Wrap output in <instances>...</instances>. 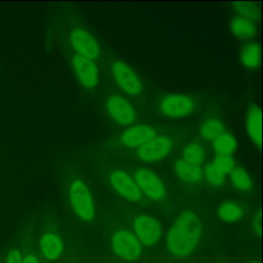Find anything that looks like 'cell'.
<instances>
[{"instance_id":"cell-21","label":"cell","mask_w":263,"mask_h":263,"mask_svg":"<svg viewBox=\"0 0 263 263\" xmlns=\"http://www.w3.org/2000/svg\"><path fill=\"white\" fill-rule=\"evenodd\" d=\"M230 174L232 185L239 191H250L253 188V181L250 174L241 166H234Z\"/></svg>"},{"instance_id":"cell-27","label":"cell","mask_w":263,"mask_h":263,"mask_svg":"<svg viewBox=\"0 0 263 263\" xmlns=\"http://www.w3.org/2000/svg\"><path fill=\"white\" fill-rule=\"evenodd\" d=\"M22 262H23V257L18 250L13 249L8 253L6 258V263H22Z\"/></svg>"},{"instance_id":"cell-20","label":"cell","mask_w":263,"mask_h":263,"mask_svg":"<svg viewBox=\"0 0 263 263\" xmlns=\"http://www.w3.org/2000/svg\"><path fill=\"white\" fill-rule=\"evenodd\" d=\"M213 147L218 155H231L237 147V142L230 133H223L213 141Z\"/></svg>"},{"instance_id":"cell-11","label":"cell","mask_w":263,"mask_h":263,"mask_svg":"<svg viewBox=\"0 0 263 263\" xmlns=\"http://www.w3.org/2000/svg\"><path fill=\"white\" fill-rule=\"evenodd\" d=\"M134 229L138 235L139 241L146 246L155 245L161 234L159 223L152 217L147 215H140L134 220Z\"/></svg>"},{"instance_id":"cell-6","label":"cell","mask_w":263,"mask_h":263,"mask_svg":"<svg viewBox=\"0 0 263 263\" xmlns=\"http://www.w3.org/2000/svg\"><path fill=\"white\" fill-rule=\"evenodd\" d=\"M114 253L124 260H136L141 254V243L137 236L127 230H118L112 236Z\"/></svg>"},{"instance_id":"cell-8","label":"cell","mask_w":263,"mask_h":263,"mask_svg":"<svg viewBox=\"0 0 263 263\" xmlns=\"http://www.w3.org/2000/svg\"><path fill=\"white\" fill-rule=\"evenodd\" d=\"M106 108L114 121L128 125L136 120V110L133 105L120 95H112L106 101Z\"/></svg>"},{"instance_id":"cell-10","label":"cell","mask_w":263,"mask_h":263,"mask_svg":"<svg viewBox=\"0 0 263 263\" xmlns=\"http://www.w3.org/2000/svg\"><path fill=\"white\" fill-rule=\"evenodd\" d=\"M72 66L79 82L86 88H95L99 84V70L93 61L75 53Z\"/></svg>"},{"instance_id":"cell-14","label":"cell","mask_w":263,"mask_h":263,"mask_svg":"<svg viewBox=\"0 0 263 263\" xmlns=\"http://www.w3.org/2000/svg\"><path fill=\"white\" fill-rule=\"evenodd\" d=\"M246 130L251 141L261 145V109L257 105H251L246 114Z\"/></svg>"},{"instance_id":"cell-17","label":"cell","mask_w":263,"mask_h":263,"mask_svg":"<svg viewBox=\"0 0 263 263\" xmlns=\"http://www.w3.org/2000/svg\"><path fill=\"white\" fill-rule=\"evenodd\" d=\"M232 34L239 39H251L256 35V26L254 22L240 16H234L229 24Z\"/></svg>"},{"instance_id":"cell-12","label":"cell","mask_w":263,"mask_h":263,"mask_svg":"<svg viewBox=\"0 0 263 263\" xmlns=\"http://www.w3.org/2000/svg\"><path fill=\"white\" fill-rule=\"evenodd\" d=\"M110 183L120 196L129 201H138L142 197L136 182L123 171H114L110 175Z\"/></svg>"},{"instance_id":"cell-4","label":"cell","mask_w":263,"mask_h":263,"mask_svg":"<svg viewBox=\"0 0 263 263\" xmlns=\"http://www.w3.org/2000/svg\"><path fill=\"white\" fill-rule=\"evenodd\" d=\"M140 189L146 196L154 200H160L164 198L166 194L165 186L159 177L152 171L142 167L135 173L134 180Z\"/></svg>"},{"instance_id":"cell-1","label":"cell","mask_w":263,"mask_h":263,"mask_svg":"<svg viewBox=\"0 0 263 263\" xmlns=\"http://www.w3.org/2000/svg\"><path fill=\"white\" fill-rule=\"evenodd\" d=\"M201 234V223L192 212L182 213L170 228L166 236L167 248L175 257L188 256L197 246Z\"/></svg>"},{"instance_id":"cell-9","label":"cell","mask_w":263,"mask_h":263,"mask_svg":"<svg viewBox=\"0 0 263 263\" xmlns=\"http://www.w3.org/2000/svg\"><path fill=\"white\" fill-rule=\"evenodd\" d=\"M173 149L172 139L167 136H156L138 149V157L145 162L158 161L166 157Z\"/></svg>"},{"instance_id":"cell-3","label":"cell","mask_w":263,"mask_h":263,"mask_svg":"<svg viewBox=\"0 0 263 263\" xmlns=\"http://www.w3.org/2000/svg\"><path fill=\"white\" fill-rule=\"evenodd\" d=\"M112 76L116 84L127 95L137 97L142 91V82L136 72L125 63L115 61L112 64Z\"/></svg>"},{"instance_id":"cell-19","label":"cell","mask_w":263,"mask_h":263,"mask_svg":"<svg viewBox=\"0 0 263 263\" xmlns=\"http://www.w3.org/2000/svg\"><path fill=\"white\" fill-rule=\"evenodd\" d=\"M218 217L227 223L239 221L243 216L242 206L234 201H225L221 203L217 210Z\"/></svg>"},{"instance_id":"cell-25","label":"cell","mask_w":263,"mask_h":263,"mask_svg":"<svg viewBox=\"0 0 263 263\" xmlns=\"http://www.w3.org/2000/svg\"><path fill=\"white\" fill-rule=\"evenodd\" d=\"M202 174L208 183L213 187H219L224 182V175L220 173L212 162L208 163L204 166V168L202 170Z\"/></svg>"},{"instance_id":"cell-22","label":"cell","mask_w":263,"mask_h":263,"mask_svg":"<svg viewBox=\"0 0 263 263\" xmlns=\"http://www.w3.org/2000/svg\"><path fill=\"white\" fill-rule=\"evenodd\" d=\"M223 133L224 124L221 120L216 118L206 119L200 126V135L202 136V138L209 141H214Z\"/></svg>"},{"instance_id":"cell-24","label":"cell","mask_w":263,"mask_h":263,"mask_svg":"<svg viewBox=\"0 0 263 263\" xmlns=\"http://www.w3.org/2000/svg\"><path fill=\"white\" fill-rule=\"evenodd\" d=\"M231 5L233 6L234 10L240 17L247 18L251 22H254L259 18V8L257 4L253 2H232Z\"/></svg>"},{"instance_id":"cell-7","label":"cell","mask_w":263,"mask_h":263,"mask_svg":"<svg viewBox=\"0 0 263 263\" xmlns=\"http://www.w3.org/2000/svg\"><path fill=\"white\" fill-rule=\"evenodd\" d=\"M69 40L77 54L91 61L100 58L101 50L98 42L84 29L74 28L69 35Z\"/></svg>"},{"instance_id":"cell-18","label":"cell","mask_w":263,"mask_h":263,"mask_svg":"<svg viewBox=\"0 0 263 263\" xmlns=\"http://www.w3.org/2000/svg\"><path fill=\"white\" fill-rule=\"evenodd\" d=\"M241 64L248 69H255L260 64V45L256 41L247 43L239 54Z\"/></svg>"},{"instance_id":"cell-15","label":"cell","mask_w":263,"mask_h":263,"mask_svg":"<svg viewBox=\"0 0 263 263\" xmlns=\"http://www.w3.org/2000/svg\"><path fill=\"white\" fill-rule=\"evenodd\" d=\"M174 168L179 179L188 183H196L200 181L203 176L200 165L191 164L182 158L175 161Z\"/></svg>"},{"instance_id":"cell-13","label":"cell","mask_w":263,"mask_h":263,"mask_svg":"<svg viewBox=\"0 0 263 263\" xmlns=\"http://www.w3.org/2000/svg\"><path fill=\"white\" fill-rule=\"evenodd\" d=\"M157 136L156 130L148 124H136L128 127L121 136V143L129 149H139Z\"/></svg>"},{"instance_id":"cell-5","label":"cell","mask_w":263,"mask_h":263,"mask_svg":"<svg viewBox=\"0 0 263 263\" xmlns=\"http://www.w3.org/2000/svg\"><path fill=\"white\" fill-rule=\"evenodd\" d=\"M159 109L167 117H185L192 114L195 109V103L189 96L174 93L165 96L160 101Z\"/></svg>"},{"instance_id":"cell-29","label":"cell","mask_w":263,"mask_h":263,"mask_svg":"<svg viewBox=\"0 0 263 263\" xmlns=\"http://www.w3.org/2000/svg\"><path fill=\"white\" fill-rule=\"evenodd\" d=\"M254 228L258 232V234H260V232H261V218H260V214H258L255 217V219H254Z\"/></svg>"},{"instance_id":"cell-16","label":"cell","mask_w":263,"mask_h":263,"mask_svg":"<svg viewBox=\"0 0 263 263\" xmlns=\"http://www.w3.org/2000/svg\"><path fill=\"white\" fill-rule=\"evenodd\" d=\"M40 250L45 258L48 260H55L63 251V241L60 236L54 233H44L39 241Z\"/></svg>"},{"instance_id":"cell-2","label":"cell","mask_w":263,"mask_h":263,"mask_svg":"<svg viewBox=\"0 0 263 263\" xmlns=\"http://www.w3.org/2000/svg\"><path fill=\"white\" fill-rule=\"evenodd\" d=\"M69 198L75 214L84 221L92 220L95 216V203L91 193L81 180L72 182L69 189Z\"/></svg>"},{"instance_id":"cell-28","label":"cell","mask_w":263,"mask_h":263,"mask_svg":"<svg viewBox=\"0 0 263 263\" xmlns=\"http://www.w3.org/2000/svg\"><path fill=\"white\" fill-rule=\"evenodd\" d=\"M22 263H39L37 257L33 254H29L27 255L25 258H23V262Z\"/></svg>"},{"instance_id":"cell-23","label":"cell","mask_w":263,"mask_h":263,"mask_svg":"<svg viewBox=\"0 0 263 263\" xmlns=\"http://www.w3.org/2000/svg\"><path fill=\"white\" fill-rule=\"evenodd\" d=\"M205 157V152L203 148L197 144V143H189L187 146H185L183 150V158L185 161L195 164V165H200Z\"/></svg>"},{"instance_id":"cell-26","label":"cell","mask_w":263,"mask_h":263,"mask_svg":"<svg viewBox=\"0 0 263 263\" xmlns=\"http://www.w3.org/2000/svg\"><path fill=\"white\" fill-rule=\"evenodd\" d=\"M212 163L223 175L229 174L234 167V159L231 155H217Z\"/></svg>"}]
</instances>
